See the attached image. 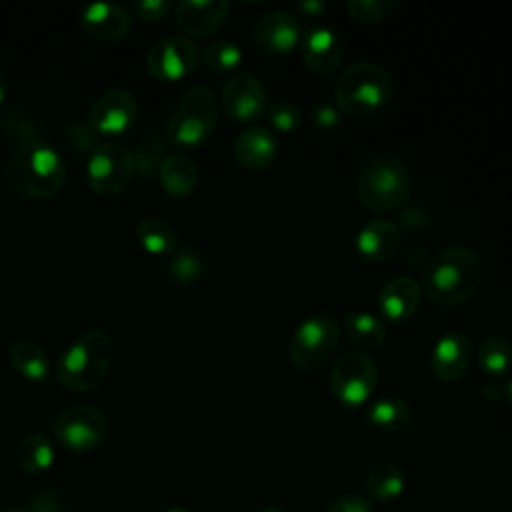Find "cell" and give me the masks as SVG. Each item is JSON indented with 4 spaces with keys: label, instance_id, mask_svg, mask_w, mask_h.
<instances>
[{
    "label": "cell",
    "instance_id": "ac0fdd59",
    "mask_svg": "<svg viewBox=\"0 0 512 512\" xmlns=\"http://www.w3.org/2000/svg\"><path fill=\"white\" fill-rule=\"evenodd\" d=\"M228 10L226 0H182L174 6V20L182 32L204 38L222 26Z\"/></svg>",
    "mask_w": 512,
    "mask_h": 512
},
{
    "label": "cell",
    "instance_id": "484cf974",
    "mask_svg": "<svg viewBox=\"0 0 512 512\" xmlns=\"http://www.w3.org/2000/svg\"><path fill=\"white\" fill-rule=\"evenodd\" d=\"M412 418L410 406L398 398V396H386V398H378L368 406L366 412V420L388 434H398L404 428H408Z\"/></svg>",
    "mask_w": 512,
    "mask_h": 512
},
{
    "label": "cell",
    "instance_id": "8fae6325",
    "mask_svg": "<svg viewBox=\"0 0 512 512\" xmlns=\"http://www.w3.org/2000/svg\"><path fill=\"white\" fill-rule=\"evenodd\" d=\"M200 52L196 44L184 36H166L156 40L146 52V70L160 82H176L186 78L198 64Z\"/></svg>",
    "mask_w": 512,
    "mask_h": 512
},
{
    "label": "cell",
    "instance_id": "b9f144b4",
    "mask_svg": "<svg viewBox=\"0 0 512 512\" xmlns=\"http://www.w3.org/2000/svg\"><path fill=\"white\" fill-rule=\"evenodd\" d=\"M6 92H8V78H6V74L0 70V106H2L4 98H6Z\"/></svg>",
    "mask_w": 512,
    "mask_h": 512
},
{
    "label": "cell",
    "instance_id": "5bb4252c",
    "mask_svg": "<svg viewBox=\"0 0 512 512\" xmlns=\"http://www.w3.org/2000/svg\"><path fill=\"white\" fill-rule=\"evenodd\" d=\"M254 40L264 52L286 54L302 40L300 20L290 10H270L258 18Z\"/></svg>",
    "mask_w": 512,
    "mask_h": 512
},
{
    "label": "cell",
    "instance_id": "7bdbcfd3",
    "mask_svg": "<svg viewBox=\"0 0 512 512\" xmlns=\"http://www.w3.org/2000/svg\"><path fill=\"white\" fill-rule=\"evenodd\" d=\"M504 396H506V402H508L510 408H512V380L508 382V386H506V390H504Z\"/></svg>",
    "mask_w": 512,
    "mask_h": 512
},
{
    "label": "cell",
    "instance_id": "83f0119b",
    "mask_svg": "<svg viewBox=\"0 0 512 512\" xmlns=\"http://www.w3.org/2000/svg\"><path fill=\"white\" fill-rule=\"evenodd\" d=\"M404 484V472L392 462H382L370 470L366 478V494L372 502H390L402 494Z\"/></svg>",
    "mask_w": 512,
    "mask_h": 512
},
{
    "label": "cell",
    "instance_id": "52a82bcc",
    "mask_svg": "<svg viewBox=\"0 0 512 512\" xmlns=\"http://www.w3.org/2000/svg\"><path fill=\"white\" fill-rule=\"evenodd\" d=\"M340 336L342 328L336 318L324 314L308 316L298 324L290 338V362L304 372L320 368L336 352Z\"/></svg>",
    "mask_w": 512,
    "mask_h": 512
},
{
    "label": "cell",
    "instance_id": "2e32d148",
    "mask_svg": "<svg viewBox=\"0 0 512 512\" xmlns=\"http://www.w3.org/2000/svg\"><path fill=\"white\" fill-rule=\"evenodd\" d=\"M80 26L96 40H118L130 32L132 12L116 2H94L80 12Z\"/></svg>",
    "mask_w": 512,
    "mask_h": 512
},
{
    "label": "cell",
    "instance_id": "8d00e7d4",
    "mask_svg": "<svg viewBox=\"0 0 512 512\" xmlns=\"http://www.w3.org/2000/svg\"><path fill=\"white\" fill-rule=\"evenodd\" d=\"M26 512H64V504L50 490H38L28 498Z\"/></svg>",
    "mask_w": 512,
    "mask_h": 512
},
{
    "label": "cell",
    "instance_id": "7c38bea8",
    "mask_svg": "<svg viewBox=\"0 0 512 512\" xmlns=\"http://www.w3.org/2000/svg\"><path fill=\"white\" fill-rule=\"evenodd\" d=\"M138 118V100L130 90H104L88 108V126L96 134L116 136L132 128Z\"/></svg>",
    "mask_w": 512,
    "mask_h": 512
},
{
    "label": "cell",
    "instance_id": "f35d334b",
    "mask_svg": "<svg viewBox=\"0 0 512 512\" xmlns=\"http://www.w3.org/2000/svg\"><path fill=\"white\" fill-rule=\"evenodd\" d=\"M312 118L320 130H330L338 124V110L330 104H318Z\"/></svg>",
    "mask_w": 512,
    "mask_h": 512
},
{
    "label": "cell",
    "instance_id": "1f68e13d",
    "mask_svg": "<svg viewBox=\"0 0 512 512\" xmlns=\"http://www.w3.org/2000/svg\"><path fill=\"white\" fill-rule=\"evenodd\" d=\"M202 58L214 72H232L242 62V50L230 40H216L206 46Z\"/></svg>",
    "mask_w": 512,
    "mask_h": 512
},
{
    "label": "cell",
    "instance_id": "d590c367",
    "mask_svg": "<svg viewBox=\"0 0 512 512\" xmlns=\"http://www.w3.org/2000/svg\"><path fill=\"white\" fill-rule=\"evenodd\" d=\"M174 4L170 0H140L132 4V12L134 16L148 20V22H156L162 20L164 16H168L172 12Z\"/></svg>",
    "mask_w": 512,
    "mask_h": 512
},
{
    "label": "cell",
    "instance_id": "ee69618b",
    "mask_svg": "<svg viewBox=\"0 0 512 512\" xmlns=\"http://www.w3.org/2000/svg\"><path fill=\"white\" fill-rule=\"evenodd\" d=\"M262 512H286V510L280 508V506H268V508H264Z\"/></svg>",
    "mask_w": 512,
    "mask_h": 512
},
{
    "label": "cell",
    "instance_id": "bcb514c9",
    "mask_svg": "<svg viewBox=\"0 0 512 512\" xmlns=\"http://www.w3.org/2000/svg\"><path fill=\"white\" fill-rule=\"evenodd\" d=\"M6 512H26V508H12V510H6Z\"/></svg>",
    "mask_w": 512,
    "mask_h": 512
},
{
    "label": "cell",
    "instance_id": "cb8c5ba5",
    "mask_svg": "<svg viewBox=\"0 0 512 512\" xmlns=\"http://www.w3.org/2000/svg\"><path fill=\"white\" fill-rule=\"evenodd\" d=\"M10 366L26 380L40 382L50 374V360L46 352L32 340L20 338L8 348Z\"/></svg>",
    "mask_w": 512,
    "mask_h": 512
},
{
    "label": "cell",
    "instance_id": "ffe728a7",
    "mask_svg": "<svg viewBox=\"0 0 512 512\" xmlns=\"http://www.w3.org/2000/svg\"><path fill=\"white\" fill-rule=\"evenodd\" d=\"M400 228L386 218L368 220L356 234V250L368 262H386L400 248Z\"/></svg>",
    "mask_w": 512,
    "mask_h": 512
},
{
    "label": "cell",
    "instance_id": "30bf717a",
    "mask_svg": "<svg viewBox=\"0 0 512 512\" xmlns=\"http://www.w3.org/2000/svg\"><path fill=\"white\" fill-rule=\"evenodd\" d=\"M52 434L70 452H88L100 446L108 434L104 410L92 404H78L62 410L52 422Z\"/></svg>",
    "mask_w": 512,
    "mask_h": 512
},
{
    "label": "cell",
    "instance_id": "d6986e66",
    "mask_svg": "<svg viewBox=\"0 0 512 512\" xmlns=\"http://www.w3.org/2000/svg\"><path fill=\"white\" fill-rule=\"evenodd\" d=\"M420 298H422V288L418 286V282L410 276H398L380 288L376 296V304L380 314L386 320L406 322L418 310Z\"/></svg>",
    "mask_w": 512,
    "mask_h": 512
},
{
    "label": "cell",
    "instance_id": "603a6c76",
    "mask_svg": "<svg viewBox=\"0 0 512 512\" xmlns=\"http://www.w3.org/2000/svg\"><path fill=\"white\" fill-rule=\"evenodd\" d=\"M14 458L24 474H42L54 462L52 440L44 432H30L18 442Z\"/></svg>",
    "mask_w": 512,
    "mask_h": 512
},
{
    "label": "cell",
    "instance_id": "277c9868",
    "mask_svg": "<svg viewBox=\"0 0 512 512\" xmlns=\"http://www.w3.org/2000/svg\"><path fill=\"white\" fill-rule=\"evenodd\" d=\"M410 170L394 154H378L366 160L356 176L358 200L376 212L404 206L410 194Z\"/></svg>",
    "mask_w": 512,
    "mask_h": 512
},
{
    "label": "cell",
    "instance_id": "836d02e7",
    "mask_svg": "<svg viewBox=\"0 0 512 512\" xmlns=\"http://www.w3.org/2000/svg\"><path fill=\"white\" fill-rule=\"evenodd\" d=\"M266 118L270 126L276 128L278 132H292L300 126L302 114H300V108L292 102H274L266 110Z\"/></svg>",
    "mask_w": 512,
    "mask_h": 512
},
{
    "label": "cell",
    "instance_id": "f546056e",
    "mask_svg": "<svg viewBox=\"0 0 512 512\" xmlns=\"http://www.w3.org/2000/svg\"><path fill=\"white\" fill-rule=\"evenodd\" d=\"M164 146H166L164 134H158L156 128H148L138 140L136 150L132 152L134 176H140V178L152 176L154 170H158L160 162L164 160Z\"/></svg>",
    "mask_w": 512,
    "mask_h": 512
},
{
    "label": "cell",
    "instance_id": "5b68a950",
    "mask_svg": "<svg viewBox=\"0 0 512 512\" xmlns=\"http://www.w3.org/2000/svg\"><path fill=\"white\" fill-rule=\"evenodd\" d=\"M394 96L392 76L378 64L354 62L338 76L334 98L346 116H366L380 110Z\"/></svg>",
    "mask_w": 512,
    "mask_h": 512
},
{
    "label": "cell",
    "instance_id": "f6af8a7d",
    "mask_svg": "<svg viewBox=\"0 0 512 512\" xmlns=\"http://www.w3.org/2000/svg\"><path fill=\"white\" fill-rule=\"evenodd\" d=\"M166 512H190V510L184 508V506H174V508H170V510H166Z\"/></svg>",
    "mask_w": 512,
    "mask_h": 512
},
{
    "label": "cell",
    "instance_id": "d4e9b609",
    "mask_svg": "<svg viewBox=\"0 0 512 512\" xmlns=\"http://www.w3.org/2000/svg\"><path fill=\"white\" fill-rule=\"evenodd\" d=\"M136 240L150 254H172L178 246L174 226L160 216H146L136 224Z\"/></svg>",
    "mask_w": 512,
    "mask_h": 512
},
{
    "label": "cell",
    "instance_id": "4316f807",
    "mask_svg": "<svg viewBox=\"0 0 512 512\" xmlns=\"http://www.w3.org/2000/svg\"><path fill=\"white\" fill-rule=\"evenodd\" d=\"M344 336L358 350H374L386 340V326L370 312H350L344 318Z\"/></svg>",
    "mask_w": 512,
    "mask_h": 512
},
{
    "label": "cell",
    "instance_id": "7a4b0ae2",
    "mask_svg": "<svg viewBox=\"0 0 512 512\" xmlns=\"http://www.w3.org/2000/svg\"><path fill=\"white\" fill-rule=\"evenodd\" d=\"M478 284L480 260L466 246H450L438 252L422 270V288L438 304H462L476 294Z\"/></svg>",
    "mask_w": 512,
    "mask_h": 512
},
{
    "label": "cell",
    "instance_id": "d6a6232c",
    "mask_svg": "<svg viewBox=\"0 0 512 512\" xmlns=\"http://www.w3.org/2000/svg\"><path fill=\"white\" fill-rule=\"evenodd\" d=\"M396 8L394 0H350L346 10L352 20L362 24H372L386 18Z\"/></svg>",
    "mask_w": 512,
    "mask_h": 512
},
{
    "label": "cell",
    "instance_id": "e0dca14e",
    "mask_svg": "<svg viewBox=\"0 0 512 512\" xmlns=\"http://www.w3.org/2000/svg\"><path fill=\"white\" fill-rule=\"evenodd\" d=\"M300 54L306 66L316 74H332L344 56L342 42L332 28L314 26L302 32Z\"/></svg>",
    "mask_w": 512,
    "mask_h": 512
},
{
    "label": "cell",
    "instance_id": "44dd1931",
    "mask_svg": "<svg viewBox=\"0 0 512 512\" xmlns=\"http://www.w3.org/2000/svg\"><path fill=\"white\" fill-rule=\"evenodd\" d=\"M232 154L240 166L248 170H262L276 158L278 140L270 128L250 126L236 136Z\"/></svg>",
    "mask_w": 512,
    "mask_h": 512
},
{
    "label": "cell",
    "instance_id": "4fadbf2b",
    "mask_svg": "<svg viewBox=\"0 0 512 512\" xmlns=\"http://www.w3.org/2000/svg\"><path fill=\"white\" fill-rule=\"evenodd\" d=\"M224 112L234 120H254L266 112V88L258 76L250 72H234L220 90Z\"/></svg>",
    "mask_w": 512,
    "mask_h": 512
},
{
    "label": "cell",
    "instance_id": "e575fe53",
    "mask_svg": "<svg viewBox=\"0 0 512 512\" xmlns=\"http://www.w3.org/2000/svg\"><path fill=\"white\" fill-rule=\"evenodd\" d=\"M326 512H374L372 500L364 494L358 492H348L338 496L328 508Z\"/></svg>",
    "mask_w": 512,
    "mask_h": 512
},
{
    "label": "cell",
    "instance_id": "8992f818",
    "mask_svg": "<svg viewBox=\"0 0 512 512\" xmlns=\"http://www.w3.org/2000/svg\"><path fill=\"white\" fill-rule=\"evenodd\" d=\"M218 122V100L210 86L194 84L184 90L172 108L164 138L168 144L192 148L210 138Z\"/></svg>",
    "mask_w": 512,
    "mask_h": 512
},
{
    "label": "cell",
    "instance_id": "3957f363",
    "mask_svg": "<svg viewBox=\"0 0 512 512\" xmlns=\"http://www.w3.org/2000/svg\"><path fill=\"white\" fill-rule=\"evenodd\" d=\"M112 360V338L100 328L86 330L60 354L56 380L68 390L92 392L104 382Z\"/></svg>",
    "mask_w": 512,
    "mask_h": 512
},
{
    "label": "cell",
    "instance_id": "6da1fadb",
    "mask_svg": "<svg viewBox=\"0 0 512 512\" xmlns=\"http://www.w3.org/2000/svg\"><path fill=\"white\" fill-rule=\"evenodd\" d=\"M6 182L24 198L46 200L62 190L66 162L56 146L42 140H28L10 154Z\"/></svg>",
    "mask_w": 512,
    "mask_h": 512
},
{
    "label": "cell",
    "instance_id": "f1b7e54d",
    "mask_svg": "<svg viewBox=\"0 0 512 512\" xmlns=\"http://www.w3.org/2000/svg\"><path fill=\"white\" fill-rule=\"evenodd\" d=\"M478 366L488 376H502L512 366V346L504 336H486L476 350Z\"/></svg>",
    "mask_w": 512,
    "mask_h": 512
},
{
    "label": "cell",
    "instance_id": "ba28073f",
    "mask_svg": "<svg viewBox=\"0 0 512 512\" xmlns=\"http://www.w3.org/2000/svg\"><path fill=\"white\" fill-rule=\"evenodd\" d=\"M378 386V366L376 362L360 350L342 354L330 368L328 388L332 396L348 406H362L372 398Z\"/></svg>",
    "mask_w": 512,
    "mask_h": 512
},
{
    "label": "cell",
    "instance_id": "74e56055",
    "mask_svg": "<svg viewBox=\"0 0 512 512\" xmlns=\"http://www.w3.org/2000/svg\"><path fill=\"white\" fill-rule=\"evenodd\" d=\"M400 220L408 230H424L430 224V216L422 206H408L400 212Z\"/></svg>",
    "mask_w": 512,
    "mask_h": 512
},
{
    "label": "cell",
    "instance_id": "ab89813d",
    "mask_svg": "<svg viewBox=\"0 0 512 512\" xmlns=\"http://www.w3.org/2000/svg\"><path fill=\"white\" fill-rule=\"evenodd\" d=\"M406 262H410L414 268H422V270H424V266L428 264L426 252H424L422 248H418V246H412V248L406 252Z\"/></svg>",
    "mask_w": 512,
    "mask_h": 512
},
{
    "label": "cell",
    "instance_id": "4dcf8cb0",
    "mask_svg": "<svg viewBox=\"0 0 512 512\" xmlns=\"http://www.w3.org/2000/svg\"><path fill=\"white\" fill-rule=\"evenodd\" d=\"M202 272H204V262L196 252L182 248L170 254L168 274L172 280L180 284H190V282H196L202 276Z\"/></svg>",
    "mask_w": 512,
    "mask_h": 512
},
{
    "label": "cell",
    "instance_id": "9c48e42d",
    "mask_svg": "<svg viewBox=\"0 0 512 512\" xmlns=\"http://www.w3.org/2000/svg\"><path fill=\"white\" fill-rule=\"evenodd\" d=\"M86 178L98 196H120L134 178L132 150L118 140L96 144L86 164Z\"/></svg>",
    "mask_w": 512,
    "mask_h": 512
},
{
    "label": "cell",
    "instance_id": "60d3db41",
    "mask_svg": "<svg viewBox=\"0 0 512 512\" xmlns=\"http://www.w3.org/2000/svg\"><path fill=\"white\" fill-rule=\"evenodd\" d=\"M298 8L304 10V12H308V14H318V12L324 10V4L314 0V2H302V4H298Z\"/></svg>",
    "mask_w": 512,
    "mask_h": 512
},
{
    "label": "cell",
    "instance_id": "7402d4cb",
    "mask_svg": "<svg viewBox=\"0 0 512 512\" xmlns=\"http://www.w3.org/2000/svg\"><path fill=\"white\" fill-rule=\"evenodd\" d=\"M158 180L166 194L184 198L196 188L198 166L186 154H166L158 166Z\"/></svg>",
    "mask_w": 512,
    "mask_h": 512
},
{
    "label": "cell",
    "instance_id": "9a60e30c",
    "mask_svg": "<svg viewBox=\"0 0 512 512\" xmlns=\"http://www.w3.org/2000/svg\"><path fill=\"white\" fill-rule=\"evenodd\" d=\"M472 360V342L464 332L450 330L442 334L432 348V372L442 382L460 380Z\"/></svg>",
    "mask_w": 512,
    "mask_h": 512
}]
</instances>
